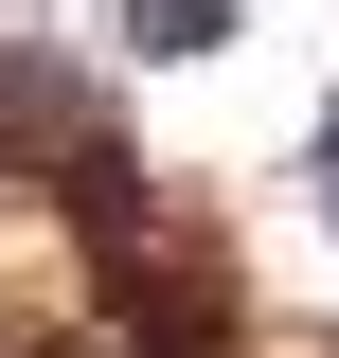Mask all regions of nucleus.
<instances>
[{"mask_svg": "<svg viewBox=\"0 0 339 358\" xmlns=\"http://www.w3.org/2000/svg\"><path fill=\"white\" fill-rule=\"evenodd\" d=\"M232 36H250V0H126V54L143 72H214Z\"/></svg>", "mask_w": 339, "mask_h": 358, "instance_id": "obj_1", "label": "nucleus"}, {"mask_svg": "<svg viewBox=\"0 0 339 358\" xmlns=\"http://www.w3.org/2000/svg\"><path fill=\"white\" fill-rule=\"evenodd\" d=\"M322 233H339V108H322Z\"/></svg>", "mask_w": 339, "mask_h": 358, "instance_id": "obj_2", "label": "nucleus"}]
</instances>
